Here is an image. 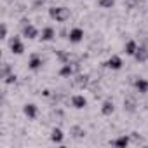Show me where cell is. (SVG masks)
Here are the masks:
<instances>
[{"mask_svg": "<svg viewBox=\"0 0 148 148\" xmlns=\"http://www.w3.org/2000/svg\"><path fill=\"white\" fill-rule=\"evenodd\" d=\"M49 16H51V19H54L58 23H64V21L70 19V9H66V7H51Z\"/></svg>", "mask_w": 148, "mask_h": 148, "instance_id": "obj_1", "label": "cell"}, {"mask_svg": "<svg viewBox=\"0 0 148 148\" xmlns=\"http://www.w3.org/2000/svg\"><path fill=\"white\" fill-rule=\"evenodd\" d=\"M9 47H11V52L12 54H23L25 52V44H23V40L19 38V37H12L11 40H9Z\"/></svg>", "mask_w": 148, "mask_h": 148, "instance_id": "obj_2", "label": "cell"}, {"mask_svg": "<svg viewBox=\"0 0 148 148\" xmlns=\"http://www.w3.org/2000/svg\"><path fill=\"white\" fill-rule=\"evenodd\" d=\"M68 40H70L71 44L82 42V40H84V30H82V28H71V30L68 32Z\"/></svg>", "mask_w": 148, "mask_h": 148, "instance_id": "obj_3", "label": "cell"}, {"mask_svg": "<svg viewBox=\"0 0 148 148\" xmlns=\"http://www.w3.org/2000/svg\"><path fill=\"white\" fill-rule=\"evenodd\" d=\"M71 106L73 108H77V110H82L87 106V99L84 94H75V96H71Z\"/></svg>", "mask_w": 148, "mask_h": 148, "instance_id": "obj_4", "label": "cell"}, {"mask_svg": "<svg viewBox=\"0 0 148 148\" xmlns=\"http://www.w3.org/2000/svg\"><path fill=\"white\" fill-rule=\"evenodd\" d=\"M40 33H38V30L32 25V23H26V25H23V37L25 38H37Z\"/></svg>", "mask_w": 148, "mask_h": 148, "instance_id": "obj_5", "label": "cell"}, {"mask_svg": "<svg viewBox=\"0 0 148 148\" xmlns=\"http://www.w3.org/2000/svg\"><path fill=\"white\" fill-rule=\"evenodd\" d=\"M134 59L139 61V63L148 61V47H146V45H139L138 51H136V54H134Z\"/></svg>", "mask_w": 148, "mask_h": 148, "instance_id": "obj_6", "label": "cell"}, {"mask_svg": "<svg viewBox=\"0 0 148 148\" xmlns=\"http://www.w3.org/2000/svg\"><path fill=\"white\" fill-rule=\"evenodd\" d=\"M54 37H56V30H54L52 26H45V28L40 32V38H42L44 42H51Z\"/></svg>", "mask_w": 148, "mask_h": 148, "instance_id": "obj_7", "label": "cell"}, {"mask_svg": "<svg viewBox=\"0 0 148 148\" xmlns=\"http://www.w3.org/2000/svg\"><path fill=\"white\" fill-rule=\"evenodd\" d=\"M42 64H44V61H42V58H40V56H37V54H33V56L30 58V61H28V68H30V70H33V71L40 70V68H42Z\"/></svg>", "mask_w": 148, "mask_h": 148, "instance_id": "obj_8", "label": "cell"}, {"mask_svg": "<svg viewBox=\"0 0 148 148\" xmlns=\"http://www.w3.org/2000/svg\"><path fill=\"white\" fill-rule=\"evenodd\" d=\"M105 64H106L110 70H120L124 63H122V58H120V56H112V58H110Z\"/></svg>", "mask_w": 148, "mask_h": 148, "instance_id": "obj_9", "label": "cell"}, {"mask_svg": "<svg viewBox=\"0 0 148 148\" xmlns=\"http://www.w3.org/2000/svg\"><path fill=\"white\" fill-rule=\"evenodd\" d=\"M124 110L129 112V113H134V112L138 110V103H136V99H134L132 96H127V98L124 99Z\"/></svg>", "mask_w": 148, "mask_h": 148, "instance_id": "obj_10", "label": "cell"}, {"mask_svg": "<svg viewBox=\"0 0 148 148\" xmlns=\"http://www.w3.org/2000/svg\"><path fill=\"white\" fill-rule=\"evenodd\" d=\"M134 87L139 94H146L148 92V80L146 79H136L134 80Z\"/></svg>", "mask_w": 148, "mask_h": 148, "instance_id": "obj_11", "label": "cell"}, {"mask_svg": "<svg viewBox=\"0 0 148 148\" xmlns=\"http://www.w3.org/2000/svg\"><path fill=\"white\" fill-rule=\"evenodd\" d=\"M113 112H115V105H113V101H112V99L103 101V105H101V113H103L105 117H108V115H112Z\"/></svg>", "mask_w": 148, "mask_h": 148, "instance_id": "obj_12", "label": "cell"}, {"mask_svg": "<svg viewBox=\"0 0 148 148\" xmlns=\"http://www.w3.org/2000/svg\"><path fill=\"white\" fill-rule=\"evenodd\" d=\"M23 112H25V115H26L28 119H35V117L38 115V108H37V105H33V103H28V105H25Z\"/></svg>", "mask_w": 148, "mask_h": 148, "instance_id": "obj_13", "label": "cell"}, {"mask_svg": "<svg viewBox=\"0 0 148 148\" xmlns=\"http://www.w3.org/2000/svg\"><path fill=\"white\" fill-rule=\"evenodd\" d=\"M129 143H131V138H129V136H125V134H122V136H119L117 139H113V141H112V145H113V146H117V148H125Z\"/></svg>", "mask_w": 148, "mask_h": 148, "instance_id": "obj_14", "label": "cell"}, {"mask_svg": "<svg viewBox=\"0 0 148 148\" xmlns=\"http://www.w3.org/2000/svg\"><path fill=\"white\" fill-rule=\"evenodd\" d=\"M138 44H136V40H129V42H125V45H124V52L127 54V56H134L136 54V51H138Z\"/></svg>", "mask_w": 148, "mask_h": 148, "instance_id": "obj_15", "label": "cell"}, {"mask_svg": "<svg viewBox=\"0 0 148 148\" xmlns=\"http://www.w3.org/2000/svg\"><path fill=\"white\" fill-rule=\"evenodd\" d=\"M59 75L61 77H71L73 75V66H71V63H64L59 68Z\"/></svg>", "mask_w": 148, "mask_h": 148, "instance_id": "obj_16", "label": "cell"}, {"mask_svg": "<svg viewBox=\"0 0 148 148\" xmlns=\"http://www.w3.org/2000/svg\"><path fill=\"white\" fill-rule=\"evenodd\" d=\"M63 138H64L63 131H61L59 127H54V129H52V132H51V139H52L54 143H61V141H63Z\"/></svg>", "mask_w": 148, "mask_h": 148, "instance_id": "obj_17", "label": "cell"}, {"mask_svg": "<svg viewBox=\"0 0 148 148\" xmlns=\"http://www.w3.org/2000/svg\"><path fill=\"white\" fill-rule=\"evenodd\" d=\"M70 134L73 136V138H77V139H80V138H84L86 136V131L80 127V125H73L71 129H70Z\"/></svg>", "mask_w": 148, "mask_h": 148, "instance_id": "obj_18", "label": "cell"}, {"mask_svg": "<svg viewBox=\"0 0 148 148\" xmlns=\"http://www.w3.org/2000/svg\"><path fill=\"white\" fill-rule=\"evenodd\" d=\"M87 82H89V80H87L86 75H79L75 80H73V84H75L77 87H80V89H82V87H87Z\"/></svg>", "mask_w": 148, "mask_h": 148, "instance_id": "obj_19", "label": "cell"}, {"mask_svg": "<svg viewBox=\"0 0 148 148\" xmlns=\"http://www.w3.org/2000/svg\"><path fill=\"white\" fill-rule=\"evenodd\" d=\"M113 4H115V0H98V5L103 9H112Z\"/></svg>", "mask_w": 148, "mask_h": 148, "instance_id": "obj_20", "label": "cell"}, {"mask_svg": "<svg viewBox=\"0 0 148 148\" xmlns=\"http://www.w3.org/2000/svg\"><path fill=\"white\" fill-rule=\"evenodd\" d=\"M58 58H59V61L64 64V63H70V54L68 52H64V51H58Z\"/></svg>", "mask_w": 148, "mask_h": 148, "instance_id": "obj_21", "label": "cell"}, {"mask_svg": "<svg viewBox=\"0 0 148 148\" xmlns=\"http://www.w3.org/2000/svg\"><path fill=\"white\" fill-rule=\"evenodd\" d=\"M11 73H12V68H11V64H9V63H4V66H2V79L9 77Z\"/></svg>", "mask_w": 148, "mask_h": 148, "instance_id": "obj_22", "label": "cell"}, {"mask_svg": "<svg viewBox=\"0 0 148 148\" xmlns=\"http://www.w3.org/2000/svg\"><path fill=\"white\" fill-rule=\"evenodd\" d=\"M4 82H5V84H14V82H16V75H14V73H11L9 77L4 79Z\"/></svg>", "mask_w": 148, "mask_h": 148, "instance_id": "obj_23", "label": "cell"}, {"mask_svg": "<svg viewBox=\"0 0 148 148\" xmlns=\"http://www.w3.org/2000/svg\"><path fill=\"white\" fill-rule=\"evenodd\" d=\"M0 37L2 38H7V25L2 23V33H0Z\"/></svg>", "mask_w": 148, "mask_h": 148, "instance_id": "obj_24", "label": "cell"}, {"mask_svg": "<svg viewBox=\"0 0 148 148\" xmlns=\"http://www.w3.org/2000/svg\"><path fill=\"white\" fill-rule=\"evenodd\" d=\"M5 2H14V0H5Z\"/></svg>", "mask_w": 148, "mask_h": 148, "instance_id": "obj_25", "label": "cell"}]
</instances>
